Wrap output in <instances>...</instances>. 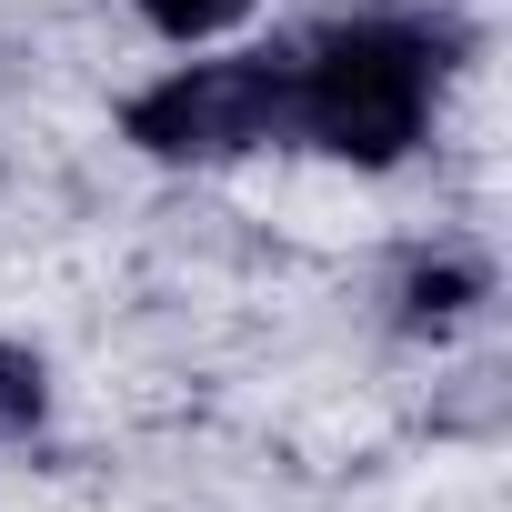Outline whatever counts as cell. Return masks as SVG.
<instances>
[{"instance_id":"1","label":"cell","mask_w":512,"mask_h":512,"mask_svg":"<svg viewBox=\"0 0 512 512\" xmlns=\"http://www.w3.org/2000/svg\"><path fill=\"white\" fill-rule=\"evenodd\" d=\"M432 81H442L432 31H412V21H342L292 71V131H312L342 161H402L422 141Z\"/></svg>"},{"instance_id":"2","label":"cell","mask_w":512,"mask_h":512,"mask_svg":"<svg viewBox=\"0 0 512 512\" xmlns=\"http://www.w3.org/2000/svg\"><path fill=\"white\" fill-rule=\"evenodd\" d=\"M121 131L161 161H231L292 131V61H191L121 111Z\"/></svg>"},{"instance_id":"3","label":"cell","mask_w":512,"mask_h":512,"mask_svg":"<svg viewBox=\"0 0 512 512\" xmlns=\"http://www.w3.org/2000/svg\"><path fill=\"white\" fill-rule=\"evenodd\" d=\"M151 11V31H171V41H211V31H231L251 0H141Z\"/></svg>"},{"instance_id":"4","label":"cell","mask_w":512,"mask_h":512,"mask_svg":"<svg viewBox=\"0 0 512 512\" xmlns=\"http://www.w3.org/2000/svg\"><path fill=\"white\" fill-rule=\"evenodd\" d=\"M482 292V272L472 262H442V272H412V322H452L462 302Z\"/></svg>"},{"instance_id":"5","label":"cell","mask_w":512,"mask_h":512,"mask_svg":"<svg viewBox=\"0 0 512 512\" xmlns=\"http://www.w3.org/2000/svg\"><path fill=\"white\" fill-rule=\"evenodd\" d=\"M41 422V362L0 342V432H31Z\"/></svg>"}]
</instances>
